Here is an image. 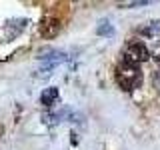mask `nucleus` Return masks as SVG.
Masks as SVG:
<instances>
[{
	"label": "nucleus",
	"instance_id": "obj_1",
	"mask_svg": "<svg viewBox=\"0 0 160 150\" xmlns=\"http://www.w3.org/2000/svg\"><path fill=\"white\" fill-rule=\"evenodd\" d=\"M116 82L122 90H134L140 84V70L136 66H130V64H120L116 68Z\"/></svg>",
	"mask_w": 160,
	"mask_h": 150
},
{
	"label": "nucleus",
	"instance_id": "obj_2",
	"mask_svg": "<svg viewBox=\"0 0 160 150\" xmlns=\"http://www.w3.org/2000/svg\"><path fill=\"white\" fill-rule=\"evenodd\" d=\"M148 58H150V50L142 42H132L124 50V64H130V66H138V64L146 62Z\"/></svg>",
	"mask_w": 160,
	"mask_h": 150
},
{
	"label": "nucleus",
	"instance_id": "obj_3",
	"mask_svg": "<svg viewBox=\"0 0 160 150\" xmlns=\"http://www.w3.org/2000/svg\"><path fill=\"white\" fill-rule=\"evenodd\" d=\"M56 102H58V88L50 86L40 94V104H42V106H52V104H56Z\"/></svg>",
	"mask_w": 160,
	"mask_h": 150
},
{
	"label": "nucleus",
	"instance_id": "obj_4",
	"mask_svg": "<svg viewBox=\"0 0 160 150\" xmlns=\"http://www.w3.org/2000/svg\"><path fill=\"white\" fill-rule=\"evenodd\" d=\"M142 32L146 34L148 38L160 40V20H154V22H150L146 28H142Z\"/></svg>",
	"mask_w": 160,
	"mask_h": 150
},
{
	"label": "nucleus",
	"instance_id": "obj_5",
	"mask_svg": "<svg viewBox=\"0 0 160 150\" xmlns=\"http://www.w3.org/2000/svg\"><path fill=\"white\" fill-rule=\"evenodd\" d=\"M96 34H98V36H112V34H114L112 24L104 20V22H102V24H100V26L96 28Z\"/></svg>",
	"mask_w": 160,
	"mask_h": 150
},
{
	"label": "nucleus",
	"instance_id": "obj_6",
	"mask_svg": "<svg viewBox=\"0 0 160 150\" xmlns=\"http://www.w3.org/2000/svg\"><path fill=\"white\" fill-rule=\"evenodd\" d=\"M152 84H154V88L160 92V70H156V72L152 74Z\"/></svg>",
	"mask_w": 160,
	"mask_h": 150
},
{
	"label": "nucleus",
	"instance_id": "obj_7",
	"mask_svg": "<svg viewBox=\"0 0 160 150\" xmlns=\"http://www.w3.org/2000/svg\"><path fill=\"white\" fill-rule=\"evenodd\" d=\"M144 4H148L146 0H140V2H128V4H122V6H126V8H132V6H144Z\"/></svg>",
	"mask_w": 160,
	"mask_h": 150
},
{
	"label": "nucleus",
	"instance_id": "obj_8",
	"mask_svg": "<svg viewBox=\"0 0 160 150\" xmlns=\"http://www.w3.org/2000/svg\"><path fill=\"white\" fill-rule=\"evenodd\" d=\"M152 56H154V60H156V62L160 64V44H158V46L152 50Z\"/></svg>",
	"mask_w": 160,
	"mask_h": 150
}]
</instances>
